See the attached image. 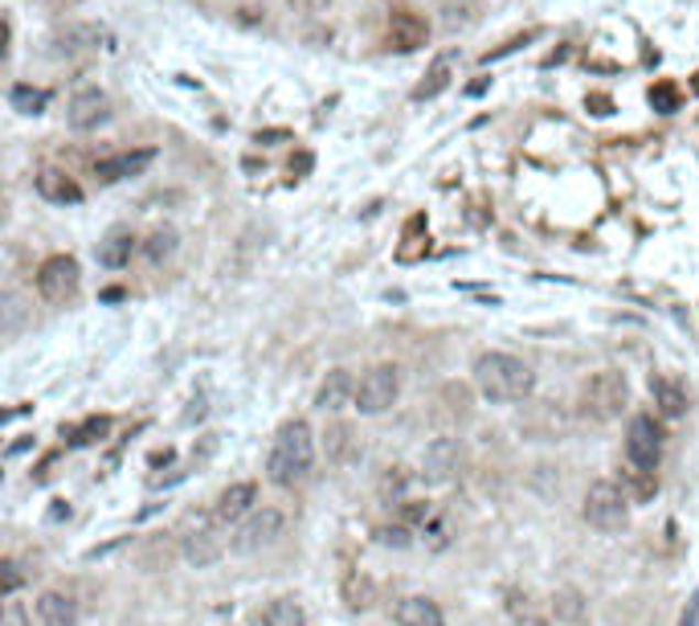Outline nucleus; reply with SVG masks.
<instances>
[{
    "label": "nucleus",
    "instance_id": "obj_1",
    "mask_svg": "<svg viewBox=\"0 0 699 626\" xmlns=\"http://www.w3.org/2000/svg\"><path fill=\"white\" fill-rule=\"evenodd\" d=\"M474 385H479V394L487 402L512 406V402H524L536 389V373L512 352H483L474 361Z\"/></svg>",
    "mask_w": 699,
    "mask_h": 626
},
{
    "label": "nucleus",
    "instance_id": "obj_2",
    "mask_svg": "<svg viewBox=\"0 0 699 626\" xmlns=\"http://www.w3.org/2000/svg\"><path fill=\"white\" fill-rule=\"evenodd\" d=\"M315 463V435L312 426L295 418V422H286L278 435H274V447H271V459H266V475L271 483L278 487H291V483H299Z\"/></svg>",
    "mask_w": 699,
    "mask_h": 626
},
{
    "label": "nucleus",
    "instance_id": "obj_3",
    "mask_svg": "<svg viewBox=\"0 0 699 626\" xmlns=\"http://www.w3.org/2000/svg\"><path fill=\"white\" fill-rule=\"evenodd\" d=\"M630 406V381L618 369H598L581 385V414L589 422H614Z\"/></svg>",
    "mask_w": 699,
    "mask_h": 626
},
{
    "label": "nucleus",
    "instance_id": "obj_4",
    "mask_svg": "<svg viewBox=\"0 0 699 626\" xmlns=\"http://www.w3.org/2000/svg\"><path fill=\"white\" fill-rule=\"evenodd\" d=\"M581 512H586L589 528H598V532H622L630 520V499H626V492H622V483L593 480L589 483Z\"/></svg>",
    "mask_w": 699,
    "mask_h": 626
},
{
    "label": "nucleus",
    "instance_id": "obj_5",
    "mask_svg": "<svg viewBox=\"0 0 699 626\" xmlns=\"http://www.w3.org/2000/svg\"><path fill=\"white\" fill-rule=\"evenodd\" d=\"M397 397H401V369L397 364H372L369 373L360 377L352 402H357L360 414L376 418V414H385V409L397 406Z\"/></svg>",
    "mask_w": 699,
    "mask_h": 626
},
{
    "label": "nucleus",
    "instance_id": "obj_6",
    "mask_svg": "<svg viewBox=\"0 0 699 626\" xmlns=\"http://www.w3.org/2000/svg\"><path fill=\"white\" fill-rule=\"evenodd\" d=\"M663 426H658L655 414H634L626 422V459L630 466H646L655 471L658 459H663Z\"/></svg>",
    "mask_w": 699,
    "mask_h": 626
},
{
    "label": "nucleus",
    "instance_id": "obj_7",
    "mask_svg": "<svg viewBox=\"0 0 699 626\" xmlns=\"http://www.w3.org/2000/svg\"><path fill=\"white\" fill-rule=\"evenodd\" d=\"M181 549H185V561L188 565H214L217 557H221V540H217L214 532V516L209 512H188L185 516V525H181Z\"/></svg>",
    "mask_w": 699,
    "mask_h": 626
},
{
    "label": "nucleus",
    "instance_id": "obj_8",
    "mask_svg": "<svg viewBox=\"0 0 699 626\" xmlns=\"http://www.w3.org/2000/svg\"><path fill=\"white\" fill-rule=\"evenodd\" d=\"M78 275L83 271H78V263H74L70 254H54L37 271V292H42L45 304H66L78 292Z\"/></svg>",
    "mask_w": 699,
    "mask_h": 626
},
{
    "label": "nucleus",
    "instance_id": "obj_9",
    "mask_svg": "<svg viewBox=\"0 0 699 626\" xmlns=\"http://www.w3.org/2000/svg\"><path fill=\"white\" fill-rule=\"evenodd\" d=\"M283 528H286L283 512L262 508V512H254V516L242 525V532L233 537V549H238V553H258V549H266V545H274V540L283 537Z\"/></svg>",
    "mask_w": 699,
    "mask_h": 626
},
{
    "label": "nucleus",
    "instance_id": "obj_10",
    "mask_svg": "<svg viewBox=\"0 0 699 626\" xmlns=\"http://www.w3.org/2000/svg\"><path fill=\"white\" fill-rule=\"evenodd\" d=\"M462 471V447H458L455 438H434L422 454V480L426 483H450Z\"/></svg>",
    "mask_w": 699,
    "mask_h": 626
},
{
    "label": "nucleus",
    "instance_id": "obj_11",
    "mask_svg": "<svg viewBox=\"0 0 699 626\" xmlns=\"http://www.w3.org/2000/svg\"><path fill=\"white\" fill-rule=\"evenodd\" d=\"M426 42H429L426 17L414 13L409 4H397V9L389 13V45L401 50V54H414V50H422Z\"/></svg>",
    "mask_w": 699,
    "mask_h": 626
},
{
    "label": "nucleus",
    "instance_id": "obj_12",
    "mask_svg": "<svg viewBox=\"0 0 699 626\" xmlns=\"http://www.w3.org/2000/svg\"><path fill=\"white\" fill-rule=\"evenodd\" d=\"M107 116H111V99L99 87H83L66 107V119H70L74 132H95V128L107 123Z\"/></svg>",
    "mask_w": 699,
    "mask_h": 626
},
{
    "label": "nucleus",
    "instance_id": "obj_13",
    "mask_svg": "<svg viewBox=\"0 0 699 626\" xmlns=\"http://www.w3.org/2000/svg\"><path fill=\"white\" fill-rule=\"evenodd\" d=\"M102 45H107V30H102V25H90V21L57 33V50H62L66 58H90V54H99Z\"/></svg>",
    "mask_w": 699,
    "mask_h": 626
},
{
    "label": "nucleus",
    "instance_id": "obj_14",
    "mask_svg": "<svg viewBox=\"0 0 699 626\" xmlns=\"http://www.w3.org/2000/svg\"><path fill=\"white\" fill-rule=\"evenodd\" d=\"M152 161H156V152H148V147H140V152H119V156H111V161L95 164V176H99L102 185H114V180L140 176Z\"/></svg>",
    "mask_w": 699,
    "mask_h": 626
},
{
    "label": "nucleus",
    "instance_id": "obj_15",
    "mask_svg": "<svg viewBox=\"0 0 699 626\" xmlns=\"http://www.w3.org/2000/svg\"><path fill=\"white\" fill-rule=\"evenodd\" d=\"M352 394H357L352 373L348 369H331L328 377H324V385H319V394H315V406L324 409V414H336V409H343L352 402Z\"/></svg>",
    "mask_w": 699,
    "mask_h": 626
},
{
    "label": "nucleus",
    "instance_id": "obj_16",
    "mask_svg": "<svg viewBox=\"0 0 699 626\" xmlns=\"http://www.w3.org/2000/svg\"><path fill=\"white\" fill-rule=\"evenodd\" d=\"M393 618H397V626H446L443 618V606L434 602V597H401L397 611H393Z\"/></svg>",
    "mask_w": 699,
    "mask_h": 626
},
{
    "label": "nucleus",
    "instance_id": "obj_17",
    "mask_svg": "<svg viewBox=\"0 0 699 626\" xmlns=\"http://www.w3.org/2000/svg\"><path fill=\"white\" fill-rule=\"evenodd\" d=\"M37 618L42 626H78V602L70 594H42L37 597Z\"/></svg>",
    "mask_w": 699,
    "mask_h": 626
},
{
    "label": "nucleus",
    "instance_id": "obj_18",
    "mask_svg": "<svg viewBox=\"0 0 699 626\" xmlns=\"http://www.w3.org/2000/svg\"><path fill=\"white\" fill-rule=\"evenodd\" d=\"M254 483H233V487H226L221 492V499H217V512L214 520H221V525H233V520H242L245 512H250V504H254Z\"/></svg>",
    "mask_w": 699,
    "mask_h": 626
},
{
    "label": "nucleus",
    "instance_id": "obj_19",
    "mask_svg": "<svg viewBox=\"0 0 699 626\" xmlns=\"http://www.w3.org/2000/svg\"><path fill=\"white\" fill-rule=\"evenodd\" d=\"M651 389H655V402L667 418H684L687 406H691V397H687L684 381L679 377H655L651 381Z\"/></svg>",
    "mask_w": 699,
    "mask_h": 626
},
{
    "label": "nucleus",
    "instance_id": "obj_20",
    "mask_svg": "<svg viewBox=\"0 0 699 626\" xmlns=\"http://www.w3.org/2000/svg\"><path fill=\"white\" fill-rule=\"evenodd\" d=\"M37 193H42L45 201H54V205L83 201V189H78V185H74L66 173H57V168H45V173H37Z\"/></svg>",
    "mask_w": 699,
    "mask_h": 626
},
{
    "label": "nucleus",
    "instance_id": "obj_21",
    "mask_svg": "<svg viewBox=\"0 0 699 626\" xmlns=\"http://www.w3.org/2000/svg\"><path fill=\"white\" fill-rule=\"evenodd\" d=\"M131 250H135V238L131 230H111L107 238L99 242V263L102 266H128L131 263Z\"/></svg>",
    "mask_w": 699,
    "mask_h": 626
},
{
    "label": "nucleus",
    "instance_id": "obj_22",
    "mask_svg": "<svg viewBox=\"0 0 699 626\" xmlns=\"http://www.w3.org/2000/svg\"><path fill=\"white\" fill-rule=\"evenodd\" d=\"M622 492H626L630 504H651V499L658 495L655 471H646V466H630L626 475H622Z\"/></svg>",
    "mask_w": 699,
    "mask_h": 626
},
{
    "label": "nucleus",
    "instance_id": "obj_23",
    "mask_svg": "<svg viewBox=\"0 0 699 626\" xmlns=\"http://www.w3.org/2000/svg\"><path fill=\"white\" fill-rule=\"evenodd\" d=\"M553 614L565 626H586V594L581 590H557L553 594Z\"/></svg>",
    "mask_w": 699,
    "mask_h": 626
},
{
    "label": "nucleus",
    "instance_id": "obj_24",
    "mask_svg": "<svg viewBox=\"0 0 699 626\" xmlns=\"http://www.w3.org/2000/svg\"><path fill=\"white\" fill-rule=\"evenodd\" d=\"M328 459L331 463H352L357 459V430L352 426H343V422H336V426H328Z\"/></svg>",
    "mask_w": 699,
    "mask_h": 626
},
{
    "label": "nucleus",
    "instance_id": "obj_25",
    "mask_svg": "<svg viewBox=\"0 0 699 626\" xmlns=\"http://www.w3.org/2000/svg\"><path fill=\"white\" fill-rule=\"evenodd\" d=\"M438 13H443V30L458 33L479 17V0H438Z\"/></svg>",
    "mask_w": 699,
    "mask_h": 626
},
{
    "label": "nucleus",
    "instance_id": "obj_26",
    "mask_svg": "<svg viewBox=\"0 0 699 626\" xmlns=\"http://www.w3.org/2000/svg\"><path fill=\"white\" fill-rule=\"evenodd\" d=\"M262 626H307V618H303V606L295 597H274L262 611Z\"/></svg>",
    "mask_w": 699,
    "mask_h": 626
},
{
    "label": "nucleus",
    "instance_id": "obj_27",
    "mask_svg": "<svg viewBox=\"0 0 699 626\" xmlns=\"http://www.w3.org/2000/svg\"><path fill=\"white\" fill-rule=\"evenodd\" d=\"M446 83H450V62L438 58V62H434V66L426 70V78H422V83L414 87V99H417V102H426V99H434V95H443Z\"/></svg>",
    "mask_w": 699,
    "mask_h": 626
},
{
    "label": "nucleus",
    "instance_id": "obj_28",
    "mask_svg": "<svg viewBox=\"0 0 699 626\" xmlns=\"http://www.w3.org/2000/svg\"><path fill=\"white\" fill-rule=\"evenodd\" d=\"M372 594H376V590H372V582L364 573H348V578H343V602H348L352 611H369Z\"/></svg>",
    "mask_w": 699,
    "mask_h": 626
},
{
    "label": "nucleus",
    "instance_id": "obj_29",
    "mask_svg": "<svg viewBox=\"0 0 699 626\" xmlns=\"http://www.w3.org/2000/svg\"><path fill=\"white\" fill-rule=\"evenodd\" d=\"M25 316H29V307L21 295H0V336L17 332V328L25 323Z\"/></svg>",
    "mask_w": 699,
    "mask_h": 626
},
{
    "label": "nucleus",
    "instance_id": "obj_30",
    "mask_svg": "<svg viewBox=\"0 0 699 626\" xmlns=\"http://www.w3.org/2000/svg\"><path fill=\"white\" fill-rule=\"evenodd\" d=\"M176 242H181V233L176 230H156L148 242H143V254L152 259V263H164V259H172L176 254Z\"/></svg>",
    "mask_w": 699,
    "mask_h": 626
},
{
    "label": "nucleus",
    "instance_id": "obj_31",
    "mask_svg": "<svg viewBox=\"0 0 699 626\" xmlns=\"http://www.w3.org/2000/svg\"><path fill=\"white\" fill-rule=\"evenodd\" d=\"M13 107L21 111V116H42L45 111V102H50V95L45 90H37V87H13Z\"/></svg>",
    "mask_w": 699,
    "mask_h": 626
},
{
    "label": "nucleus",
    "instance_id": "obj_32",
    "mask_svg": "<svg viewBox=\"0 0 699 626\" xmlns=\"http://www.w3.org/2000/svg\"><path fill=\"white\" fill-rule=\"evenodd\" d=\"M679 87L675 83H655L651 87V107H655L658 116H671V111H679Z\"/></svg>",
    "mask_w": 699,
    "mask_h": 626
},
{
    "label": "nucleus",
    "instance_id": "obj_33",
    "mask_svg": "<svg viewBox=\"0 0 699 626\" xmlns=\"http://www.w3.org/2000/svg\"><path fill=\"white\" fill-rule=\"evenodd\" d=\"M376 545H385V549H409V545H414V532L405 525H385V528H376Z\"/></svg>",
    "mask_w": 699,
    "mask_h": 626
},
{
    "label": "nucleus",
    "instance_id": "obj_34",
    "mask_svg": "<svg viewBox=\"0 0 699 626\" xmlns=\"http://www.w3.org/2000/svg\"><path fill=\"white\" fill-rule=\"evenodd\" d=\"M0 626H29V611L21 602H13V597H4L0 602Z\"/></svg>",
    "mask_w": 699,
    "mask_h": 626
},
{
    "label": "nucleus",
    "instance_id": "obj_35",
    "mask_svg": "<svg viewBox=\"0 0 699 626\" xmlns=\"http://www.w3.org/2000/svg\"><path fill=\"white\" fill-rule=\"evenodd\" d=\"M21 582H25V573H21L13 561H0V594H13Z\"/></svg>",
    "mask_w": 699,
    "mask_h": 626
},
{
    "label": "nucleus",
    "instance_id": "obj_36",
    "mask_svg": "<svg viewBox=\"0 0 699 626\" xmlns=\"http://www.w3.org/2000/svg\"><path fill=\"white\" fill-rule=\"evenodd\" d=\"M401 487H405V475H401V466H389V475L381 480V495H393V499H397Z\"/></svg>",
    "mask_w": 699,
    "mask_h": 626
},
{
    "label": "nucleus",
    "instance_id": "obj_37",
    "mask_svg": "<svg viewBox=\"0 0 699 626\" xmlns=\"http://www.w3.org/2000/svg\"><path fill=\"white\" fill-rule=\"evenodd\" d=\"M295 13H307V17H315V13H328L331 9V0H286Z\"/></svg>",
    "mask_w": 699,
    "mask_h": 626
},
{
    "label": "nucleus",
    "instance_id": "obj_38",
    "mask_svg": "<svg viewBox=\"0 0 699 626\" xmlns=\"http://www.w3.org/2000/svg\"><path fill=\"white\" fill-rule=\"evenodd\" d=\"M107 435V418H95V422H86L83 430H78V438L74 442H95V438Z\"/></svg>",
    "mask_w": 699,
    "mask_h": 626
},
{
    "label": "nucleus",
    "instance_id": "obj_39",
    "mask_svg": "<svg viewBox=\"0 0 699 626\" xmlns=\"http://www.w3.org/2000/svg\"><path fill=\"white\" fill-rule=\"evenodd\" d=\"M679 626H699V590L691 594V602H687L684 618H679Z\"/></svg>",
    "mask_w": 699,
    "mask_h": 626
},
{
    "label": "nucleus",
    "instance_id": "obj_40",
    "mask_svg": "<svg viewBox=\"0 0 699 626\" xmlns=\"http://www.w3.org/2000/svg\"><path fill=\"white\" fill-rule=\"evenodd\" d=\"M307 168H312V156H307V152H303V156H295V161H291V176L307 173Z\"/></svg>",
    "mask_w": 699,
    "mask_h": 626
},
{
    "label": "nucleus",
    "instance_id": "obj_41",
    "mask_svg": "<svg viewBox=\"0 0 699 626\" xmlns=\"http://www.w3.org/2000/svg\"><path fill=\"white\" fill-rule=\"evenodd\" d=\"M4 54H9V25L0 21V58H4Z\"/></svg>",
    "mask_w": 699,
    "mask_h": 626
},
{
    "label": "nucleus",
    "instance_id": "obj_42",
    "mask_svg": "<svg viewBox=\"0 0 699 626\" xmlns=\"http://www.w3.org/2000/svg\"><path fill=\"white\" fill-rule=\"evenodd\" d=\"M691 90H696V95H699V74H696V78H691Z\"/></svg>",
    "mask_w": 699,
    "mask_h": 626
}]
</instances>
